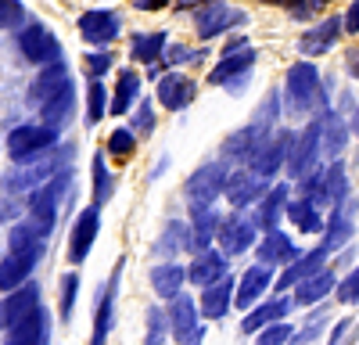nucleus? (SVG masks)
Here are the masks:
<instances>
[{
    "mask_svg": "<svg viewBox=\"0 0 359 345\" xmlns=\"http://www.w3.org/2000/svg\"><path fill=\"white\" fill-rule=\"evenodd\" d=\"M280 101L287 104L291 115H316L323 108H331L327 90H323V83H320V69L313 65V58H302V62H294L287 69Z\"/></svg>",
    "mask_w": 359,
    "mask_h": 345,
    "instance_id": "nucleus-1",
    "label": "nucleus"
},
{
    "mask_svg": "<svg viewBox=\"0 0 359 345\" xmlns=\"http://www.w3.org/2000/svg\"><path fill=\"white\" fill-rule=\"evenodd\" d=\"M69 187H72V169H62V172H54L47 184H40L36 191H29V212H25V223L33 226L40 238H50V234H54L57 205H62V198H65Z\"/></svg>",
    "mask_w": 359,
    "mask_h": 345,
    "instance_id": "nucleus-2",
    "label": "nucleus"
},
{
    "mask_svg": "<svg viewBox=\"0 0 359 345\" xmlns=\"http://www.w3.org/2000/svg\"><path fill=\"white\" fill-rule=\"evenodd\" d=\"M323 158V115H309L306 130H298L294 140H291V151H287V180H302L309 169H316Z\"/></svg>",
    "mask_w": 359,
    "mask_h": 345,
    "instance_id": "nucleus-3",
    "label": "nucleus"
},
{
    "mask_svg": "<svg viewBox=\"0 0 359 345\" xmlns=\"http://www.w3.org/2000/svg\"><path fill=\"white\" fill-rule=\"evenodd\" d=\"M69 162H72V148H54L47 151V155H40V158H33V162H22V169L18 172H11V177H4V187L11 191V194H22V191H36L40 184H47L54 172H62V169H69Z\"/></svg>",
    "mask_w": 359,
    "mask_h": 345,
    "instance_id": "nucleus-4",
    "label": "nucleus"
},
{
    "mask_svg": "<svg viewBox=\"0 0 359 345\" xmlns=\"http://www.w3.org/2000/svg\"><path fill=\"white\" fill-rule=\"evenodd\" d=\"M259 223H255V216H252V209H233L230 216H223L219 219V230H216V248L226 255V259H233V255H245L255 241H259Z\"/></svg>",
    "mask_w": 359,
    "mask_h": 345,
    "instance_id": "nucleus-5",
    "label": "nucleus"
},
{
    "mask_svg": "<svg viewBox=\"0 0 359 345\" xmlns=\"http://www.w3.org/2000/svg\"><path fill=\"white\" fill-rule=\"evenodd\" d=\"M57 144V126L50 123H22L8 133V155L11 162H33L40 155H47L50 148Z\"/></svg>",
    "mask_w": 359,
    "mask_h": 345,
    "instance_id": "nucleus-6",
    "label": "nucleus"
},
{
    "mask_svg": "<svg viewBox=\"0 0 359 345\" xmlns=\"http://www.w3.org/2000/svg\"><path fill=\"white\" fill-rule=\"evenodd\" d=\"M15 47H18V54L25 58L29 65L43 69L50 62H62V43H57V36L40 22H22L15 29Z\"/></svg>",
    "mask_w": 359,
    "mask_h": 345,
    "instance_id": "nucleus-7",
    "label": "nucleus"
},
{
    "mask_svg": "<svg viewBox=\"0 0 359 345\" xmlns=\"http://www.w3.org/2000/svg\"><path fill=\"white\" fill-rule=\"evenodd\" d=\"M226 177H230V165L223 158H212V162H201L187 184H184V194L191 205H216V198L223 194L226 187Z\"/></svg>",
    "mask_w": 359,
    "mask_h": 345,
    "instance_id": "nucleus-8",
    "label": "nucleus"
},
{
    "mask_svg": "<svg viewBox=\"0 0 359 345\" xmlns=\"http://www.w3.org/2000/svg\"><path fill=\"white\" fill-rule=\"evenodd\" d=\"M248 22V15L241 8H230L226 0H212L194 11V29H198V40H216V36H226L233 29H241Z\"/></svg>",
    "mask_w": 359,
    "mask_h": 345,
    "instance_id": "nucleus-9",
    "label": "nucleus"
},
{
    "mask_svg": "<svg viewBox=\"0 0 359 345\" xmlns=\"http://www.w3.org/2000/svg\"><path fill=\"white\" fill-rule=\"evenodd\" d=\"M169 334L176 338V345H201L205 341V324H201V313L194 306L191 295L180 292L176 299H169Z\"/></svg>",
    "mask_w": 359,
    "mask_h": 345,
    "instance_id": "nucleus-10",
    "label": "nucleus"
},
{
    "mask_svg": "<svg viewBox=\"0 0 359 345\" xmlns=\"http://www.w3.org/2000/svg\"><path fill=\"white\" fill-rule=\"evenodd\" d=\"M291 140H294V130L277 126L273 133H269V137L262 140V148L248 158V169H252V172H259V177H266V180H277V177H280V169L287 165Z\"/></svg>",
    "mask_w": 359,
    "mask_h": 345,
    "instance_id": "nucleus-11",
    "label": "nucleus"
},
{
    "mask_svg": "<svg viewBox=\"0 0 359 345\" xmlns=\"http://www.w3.org/2000/svg\"><path fill=\"white\" fill-rule=\"evenodd\" d=\"M252 69H255V47L230 50V54L219 58V65L208 72V83H212V86H226V90L241 94L245 83L252 79Z\"/></svg>",
    "mask_w": 359,
    "mask_h": 345,
    "instance_id": "nucleus-12",
    "label": "nucleus"
},
{
    "mask_svg": "<svg viewBox=\"0 0 359 345\" xmlns=\"http://www.w3.org/2000/svg\"><path fill=\"white\" fill-rule=\"evenodd\" d=\"M269 184H273V180L259 177V172H252L248 165H237V169H230L223 194H226V201H230L233 209H252L255 201L269 191Z\"/></svg>",
    "mask_w": 359,
    "mask_h": 345,
    "instance_id": "nucleus-13",
    "label": "nucleus"
},
{
    "mask_svg": "<svg viewBox=\"0 0 359 345\" xmlns=\"http://www.w3.org/2000/svg\"><path fill=\"white\" fill-rule=\"evenodd\" d=\"M123 33V18H118L111 8H90L79 15V36L90 47H111Z\"/></svg>",
    "mask_w": 359,
    "mask_h": 345,
    "instance_id": "nucleus-14",
    "label": "nucleus"
},
{
    "mask_svg": "<svg viewBox=\"0 0 359 345\" xmlns=\"http://www.w3.org/2000/svg\"><path fill=\"white\" fill-rule=\"evenodd\" d=\"M97 230H101V205L79 209V216L69 230V263L72 266H79L90 255V248H94V241H97Z\"/></svg>",
    "mask_w": 359,
    "mask_h": 345,
    "instance_id": "nucleus-15",
    "label": "nucleus"
},
{
    "mask_svg": "<svg viewBox=\"0 0 359 345\" xmlns=\"http://www.w3.org/2000/svg\"><path fill=\"white\" fill-rule=\"evenodd\" d=\"M298 255H302V252H298L294 238H287L280 226L262 230L259 241H255V259H259L262 266H269V270H273V266H280V270H284V266L291 263V259H298Z\"/></svg>",
    "mask_w": 359,
    "mask_h": 345,
    "instance_id": "nucleus-16",
    "label": "nucleus"
},
{
    "mask_svg": "<svg viewBox=\"0 0 359 345\" xmlns=\"http://www.w3.org/2000/svg\"><path fill=\"white\" fill-rule=\"evenodd\" d=\"M155 97L165 111H184L194 97H198V83L184 72H165L158 76V86H155Z\"/></svg>",
    "mask_w": 359,
    "mask_h": 345,
    "instance_id": "nucleus-17",
    "label": "nucleus"
},
{
    "mask_svg": "<svg viewBox=\"0 0 359 345\" xmlns=\"http://www.w3.org/2000/svg\"><path fill=\"white\" fill-rule=\"evenodd\" d=\"M118 280H123V263H115L111 280L104 284V292H101V299H97V313H94V334H90V345H108V334H111V324H115Z\"/></svg>",
    "mask_w": 359,
    "mask_h": 345,
    "instance_id": "nucleus-18",
    "label": "nucleus"
},
{
    "mask_svg": "<svg viewBox=\"0 0 359 345\" xmlns=\"http://www.w3.org/2000/svg\"><path fill=\"white\" fill-rule=\"evenodd\" d=\"M219 209L216 205H191V223H187V252H205L216 245L219 230Z\"/></svg>",
    "mask_w": 359,
    "mask_h": 345,
    "instance_id": "nucleus-19",
    "label": "nucleus"
},
{
    "mask_svg": "<svg viewBox=\"0 0 359 345\" xmlns=\"http://www.w3.org/2000/svg\"><path fill=\"white\" fill-rule=\"evenodd\" d=\"M327 259H331V252H327L323 245H316V248H309V252H302L298 259H291V263L280 270V277H277V295H284V292H291V288L298 284V280H306V277H313L316 270H323L327 266Z\"/></svg>",
    "mask_w": 359,
    "mask_h": 345,
    "instance_id": "nucleus-20",
    "label": "nucleus"
},
{
    "mask_svg": "<svg viewBox=\"0 0 359 345\" xmlns=\"http://www.w3.org/2000/svg\"><path fill=\"white\" fill-rule=\"evenodd\" d=\"M4 345H50V313L36 306L29 316H22L18 324L8 327Z\"/></svg>",
    "mask_w": 359,
    "mask_h": 345,
    "instance_id": "nucleus-21",
    "label": "nucleus"
},
{
    "mask_svg": "<svg viewBox=\"0 0 359 345\" xmlns=\"http://www.w3.org/2000/svg\"><path fill=\"white\" fill-rule=\"evenodd\" d=\"M341 18L338 15H331V18H320L316 25H309L306 29V36L298 40V54L302 58H320V54H327L338 40H341Z\"/></svg>",
    "mask_w": 359,
    "mask_h": 345,
    "instance_id": "nucleus-22",
    "label": "nucleus"
},
{
    "mask_svg": "<svg viewBox=\"0 0 359 345\" xmlns=\"http://www.w3.org/2000/svg\"><path fill=\"white\" fill-rule=\"evenodd\" d=\"M36 306H40V288L33 280H25L22 288L8 292L4 299H0V331H8L11 324H18L22 316H29Z\"/></svg>",
    "mask_w": 359,
    "mask_h": 345,
    "instance_id": "nucleus-23",
    "label": "nucleus"
},
{
    "mask_svg": "<svg viewBox=\"0 0 359 345\" xmlns=\"http://www.w3.org/2000/svg\"><path fill=\"white\" fill-rule=\"evenodd\" d=\"M233 288H237V280L230 273L212 280L208 288H201V299H198L201 320H223V316L230 313V306H233Z\"/></svg>",
    "mask_w": 359,
    "mask_h": 345,
    "instance_id": "nucleus-24",
    "label": "nucleus"
},
{
    "mask_svg": "<svg viewBox=\"0 0 359 345\" xmlns=\"http://www.w3.org/2000/svg\"><path fill=\"white\" fill-rule=\"evenodd\" d=\"M287 198H291V184L280 180V184H269V191L252 205V216L259 223V230H273L280 226V216L287 209Z\"/></svg>",
    "mask_w": 359,
    "mask_h": 345,
    "instance_id": "nucleus-25",
    "label": "nucleus"
},
{
    "mask_svg": "<svg viewBox=\"0 0 359 345\" xmlns=\"http://www.w3.org/2000/svg\"><path fill=\"white\" fill-rule=\"evenodd\" d=\"M273 288V273H269V266L255 263L241 273V280H237L233 288V306H241V309H252L255 302H262V295Z\"/></svg>",
    "mask_w": 359,
    "mask_h": 345,
    "instance_id": "nucleus-26",
    "label": "nucleus"
},
{
    "mask_svg": "<svg viewBox=\"0 0 359 345\" xmlns=\"http://www.w3.org/2000/svg\"><path fill=\"white\" fill-rule=\"evenodd\" d=\"M352 234H355V205L352 201H345V205H334L331 209V219L323 223V248L327 252H338V248H345L348 241H352Z\"/></svg>",
    "mask_w": 359,
    "mask_h": 345,
    "instance_id": "nucleus-27",
    "label": "nucleus"
},
{
    "mask_svg": "<svg viewBox=\"0 0 359 345\" xmlns=\"http://www.w3.org/2000/svg\"><path fill=\"white\" fill-rule=\"evenodd\" d=\"M334 284H338V277H334V266H323V270H316L313 277H306V280H298L291 292H294V306H320L327 295H334Z\"/></svg>",
    "mask_w": 359,
    "mask_h": 345,
    "instance_id": "nucleus-28",
    "label": "nucleus"
},
{
    "mask_svg": "<svg viewBox=\"0 0 359 345\" xmlns=\"http://www.w3.org/2000/svg\"><path fill=\"white\" fill-rule=\"evenodd\" d=\"M72 111H76V83L72 79H65L54 94H47L40 101V119L50 123V126H57V130L72 119Z\"/></svg>",
    "mask_w": 359,
    "mask_h": 345,
    "instance_id": "nucleus-29",
    "label": "nucleus"
},
{
    "mask_svg": "<svg viewBox=\"0 0 359 345\" xmlns=\"http://www.w3.org/2000/svg\"><path fill=\"white\" fill-rule=\"evenodd\" d=\"M226 263H230V259H226L219 248H205V252H194L191 266H187V280H191L194 288H208L212 280L226 277Z\"/></svg>",
    "mask_w": 359,
    "mask_h": 345,
    "instance_id": "nucleus-30",
    "label": "nucleus"
},
{
    "mask_svg": "<svg viewBox=\"0 0 359 345\" xmlns=\"http://www.w3.org/2000/svg\"><path fill=\"white\" fill-rule=\"evenodd\" d=\"M291 306H294V302H291V299H284V295L269 299V302H255V306H252V309L245 313V320H241V331H245V334H255V331H262V327H269V324L284 320Z\"/></svg>",
    "mask_w": 359,
    "mask_h": 345,
    "instance_id": "nucleus-31",
    "label": "nucleus"
},
{
    "mask_svg": "<svg viewBox=\"0 0 359 345\" xmlns=\"http://www.w3.org/2000/svg\"><path fill=\"white\" fill-rule=\"evenodd\" d=\"M184 284H187V266H180L176 259H165V263L151 266V292L158 299H176L180 292H184Z\"/></svg>",
    "mask_w": 359,
    "mask_h": 345,
    "instance_id": "nucleus-32",
    "label": "nucleus"
},
{
    "mask_svg": "<svg viewBox=\"0 0 359 345\" xmlns=\"http://www.w3.org/2000/svg\"><path fill=\"white\" fill-rule=\"evenodd\" d=\"M140 72L137 69H118L115 76V90H111V101H108V111L111 115H126L137 101H140Z\"/></svg>",
    "mask_w": 359,
    "mask_h": 345,
    "instance_id": "nucleus-33",
    "label": "nucleus"
},
{
    "mask_svg": "<svg viewBox=\"0 0 359 345\" xmlns=\"http://www.w3.org/2000/svg\"><path fill=\"white\" fill-rule=\"evenodd\" d=\"M320 115H323V158L334 162V158H341L352 130H348V119H341L334 108H323Z\"/></svg>",
    "mask_w": 359,
    "mask_h": 345,
    "instance_id": "nucleus-34",
    "label": "nucleus"
},
{
    "mask_svg": "<svg viewBox=\"0 0 359 345\" xmlns=\"http://www.w3.org/2000/svg\"><path fill=\"white\" fill-rule=\"evenodd\" d=\"M36 263H40V259H33V255L8 252L4 259H0V292H15V288H22L29 277H33Z\"/></svg>",
    "mask_w": 359,
    "mask_h": 345,
    "instance_id": "nucleus-35",
    "label": "nucleus"
},
{
    "mask_svg": "<svg viewBox=\"0 0 359 345\" xmlns=\"http://www.w3.org/2000/svg\"><path fill=\"white\" fill-rule=\"evenodd\" d=\"M284 216L294 223V230H302V234H323V209H316L313 201L306 198H287V209Z\"/></svg>",
    "mask_w": 359,
    "mask_h": 345,
    "instance_id": "nucleus-36",
    "label": "nucleus"
},
{
    "mask_svg": "<svg viewBox=\"0 0 359 345\" xmlns=\"http://www.w3.org/2000/svg\"><path fill=\"white\" fill-rule=\"evenodd\" d=\"M43 248H47V238H40V234H36V230L29 226L25 219L11 223V230H8V252L40 259V255H43Z\"/></svg>",
    "mask_w": 359,
    "mask_h": 345,
    "instance_id": "nucleus-37",
    "label": "nucleus"
},
{
    "mask_svg": "<svg viewBox=\"0 0 359 345\" xmlns=\"http://www.w3.org/2000/svg\"><path fill=\"white\" fill-rule=\"evenodd\" d=\"M65 79H69L65 62H50V65H43V69H40V76H36L33 83H29V104H36V108H40V101H43L47 94H54Z\"/></svg>",
    "mask_w": 359,
    "mask_h": 345,
    "instance_id": "nucleus-38",
    "label": "nucleus"
},
{
    "mask_svg": "<svg viewBox=\"0 0 359 345\" xmlns=\"http://www.w3.org/2000/svg\"><path fill=\"white\" fill-rule=\"evenodd\" d=\"M165 47H169L165 33H137L133 43H130V58H133V62H140V65H158Z\"/></svg>",
    "mask_w": 359,
    "mask_h": 345,
    "instance_id": "nucleus-39",
    "label": "nucleus"
},
{
    "mask_svg": "<svg viewBox=\"0 0 359 345\" xmlns=\"http://www.w3.org/2000/svg\"><path fill=\"white\" fill-rule=\"evenodd\" d=\"M323 191H327V209L345 205V201H348V172H345L341 158L323 165Z\"/></svg>",
    "mask_w": 359,
    "mask_h": 345,
    "instance_id": "nucleus-40",
    "label": "nucleus"
},
{
    "mask_svg": "<svg viewBox=\"0 0 359 345\" xmlns=\"http://www.w3.org/2000/svg\"><path fill=\"white\" fill-rule=\"evenodd\" d=\"M176 252H187V223L169 219V223H165V230H162V238L155 241V255L172 259Z\"/></svg>",
    "mask_w": 359,
    "mask_h": 345,
    "instance_id": "nucleus-41",
    "label": "nucleus"
},
{
    "mask_svg": "<svg viewBox=\"0 0 359 345\" xmlns=\"http://www.w3.org/2000/svg\"><path fill=\"white\" fill-rule=\"evenodd\" d=\"M108 111V86L101 79H90L86 86V126H97Z\"/></svg>",
    "mask_w": 359,
    "mask_h": 345,
    "instance_id": "nucleus-42",
    "label": "nucleus"
},
{
    "mask_svg": "<svg viewBox=\"0 0 359 345\" xmlns=\"http://www.w3.org/2000/svg\"><path fill=\"white\" fill-rule=\"evenodd\" d=\"M298 184V198H306V201H313L316 209H327V191H323V165H316V169H309L302 180H294Z\"/></svg>",
    "mask_w": 359,
    "mask_h": 345,
    "instance_id": "nucleus-43",
    "label": "nucleus"
},
{
    "mask_svg": "<svg viewBox=\"0 0 359 345\" xmlns=\"http://www.w3.org/2000/svg\"><path fill=\"white\" fill-rule=\"evenodd\" d=\"M115 194V172L108 169L104 155L97 151L94 155V205H104V201H111Z\"/></svg>",
    "mask_w": 359,
    "mask_h": 345,
    "instance_id": "nucleus-44",
    "label": "nucleus"
},
{
    "mask_svg": "<svg viewBox=\"0 0 359 345\" xmlns=\"http://www.w3.org/2000/svg\"><path fill=\"white\" fill-rule=\"evenodd\" d=\"M165 334H169V316L162 306H151L147 309V334H144V345H165Z\"/></svg>",
    "mask_w": 359,
    "mask_h": 345,
    "instance_id": "nucleus-45",
    "label": "nucleus"
},
{
    "mask_svg": "<svg viewBox=\"0 0 359 345\" xmlns=\"http://www.w3.org/2000/svg\"><path fill=\"white\" fill-rule=\"evenodd\" d=\"M291 338H294V327L287 320H277V324L255 331V345H291Z\"/></svg>",
    "mask_w": 359,
    "mask_h": 345,
    "instance_id": "nucleus-46",
    "label": "nucleus"
},
{
    "mask_svg": "<svg viewBox=\"0 0 359 345\" xmlns=\"http://www.w3.org/2000/svg\"><path fill=\"white\" fill-rule=\"evenodd\" d=\"M334 295H338L341 306H359V263L334 284Z\"/></svg>",
    "mask_w": 359,
    "mask_h": 345,
    "instance_id": "nucleus-47",
    "label": "nucleus"
},
{
    "mask_svg": "<svg viewBox=\"0 0 359 345\" xmlns=\"http://www.w3.org/2000/svg\"><path fill=\"white\" fill-rule=\"evenodd\" d=\"M108 151L111 155H118V158H130L133 151H137V133L133 130H111V137H108Z\"/></svg>",
    "mask_w": 359,
    "mask_h": 345,
    "instance_id": "nucleus-48",
    "label": "nucleus"
},
{
    "mask_svg": "<svg viewBox=\"0 0 359 345\" xmlns=\"http://www.w3.org/2000/svg\"><path fill=\"white\" fill-rule=\"evenodd\" d=\"M133 133H137V140L140 137H147V133H155V108H151V101H137V111H133V126H130Z\"/></svg>",
    "mask_w": 359,
    "mask_h": 345,
    "instance_id": "nucleus-49",
    "label": "nucleus"
},
{
    "mask_svg": "<svg viewBox=\"0 0 359 345\" xmlns=\"http://www.w3.org/2000/svg\"><path fill=\"white\" fill-rule=\"evenodd\" d=\"M86 72H90V79H104L108 76V69H111V50L108 47H97L94 54H86Z\"/></svg>",
    "mask_w": 359,
    "mask_h": 345,
    "instance_id": "nucleus-50",
    "label": "nucleus"
},
{
    "mask_svg": "<svg viewBox=\"0 0 359 345\" xmlns=\"http://www.w3.org/2000/svg\"><path fill=\"white\" fill-rule=\"evenodd\" d=\"M76 295H79V273H65L62 277V320H69L72 316V306H76Z\"/></svg>",
    "mask_w": 359,
    "mask_h": 345,
    "instance_id": "nucleus-51",
    "label": "nucleus"
},
{
    "mask_svg": "<svg viewBox=\"0 0 359 345\" xmlns=\"http://www.w3.org/2000/svg\"><path fill=\"white\" fill-rule=\"evenodd\" d=\"M25 22L22 0H0V29H18Z\"/></svg>",
    "mask_w": 359,
    "mask_h": 345,
    "instance_id": "nucleus-52",
    "label": "nucleus"
},
{
    "mask_svg": "<svg viewBox=\"0 0 359 345\" xmlns=\"http://www.w3.org/2000/svg\"><path fill=\"white\" fill-rule=\"evenodd\" d=\"M273 4L287 8L291 18H298V22H306V18H313L320 11V0H273Z\"/></svg>",
    "mask_w": 359,
    "mask_h": 345,
    "instance_id": "nucleus-53",
    "label": "nucleus"
},
{
    "mask_svg": "<svg viewBox=\"0 0 359 345\" xmlns=\"http://www.w3.org/2000/svg\"><path fill=\"white\" fill-rule=\"evenodd\" d=\"M184 62H201V50H191V47H165V65H184Z\"/></svg>",
    "mask_w": 359,
    "mask_h": 345,
    "instance_id": "nucleus-54",
    "label": "nucleus"
},
{
    "mask_svg": "<svg viewBox=\"0 0 359 345\" xmlns=\"http://www.w3.org/2000/svg\"><path fill=\"white\" fill-rule=\"evenodd\" d=\"M320 331H323V313H316V316H313V324H306V327L298 331L291 341H294V345H309V341H316V334H320Z\"/></svg>",
    "mask_w": 359,
    "mask_h": 345,
    "instance_id": "nucleus-55",
    "label": "nucleus"
},
{
    "mask_svg": "<svg viewBox=\"0 0 359 345\" xmlns=\"http://www.w3.org/2000/svg\"><path fill=\"white\" fill-rule=\"evenodd\" d=\"M341 29H345L348 36H355V33H359V0H352L348 11L341 15Z\"/></svg>",
    "mask_w": 359,
    "mask_h": 345,
    "instance_id": "nucleus-56",
    "label": "nucleus"
},
{
    "mask_svg": "<svg viewBox=\"0 0 359 345\" xmlns=\"http://www.w3.org/2000/svg\"><path fill=\"white\" fill-rule=\"evenodd\" d=\"M355 320H348V316H345V320H338L334 324V331H331V341H327V345H341V338L348 334V327H352Z\"/></svg>",
    "mask_w": 359,
    "mask_h": 345,
    "instance_id": "nucleus-57",
    "label": "nucleus"
},
{
    "mask_svg": "<svg viewBox=\"0 0 359 345\" xmlns=\"http://www.w3.org/2000/svg\"><path fill=\"white\" fill-rule=\"evenodd\" d=\"M165 4H169V0H137V8H140V11H162Z\"/></svg>",
    "mask_w": 359,
    "mask_h": 345,
    "instance_id": "nucleus-58",
    "label": "nucleus"
},
{
    "mask_svg": "<svg viewBox=\"0 0 359 345\" xmlns=\"http://www.w3.org/2000/svg\"><path fill=\"white\" fill-rule=\"evenodd\" d=\"M241 47H248V40H245V36H230V40L223 43V54H230V50H241Z\"/></svg>",
    "mask_w": 359,
    "mask_h": 345,
    "instance_id": "nucleus-59",
    "label": "nucleus"
},
{
    "mask_svg": "<svg viewBox=\"0 0 359 345\" xmlns=\"http://www.w3.org/2000/svg\"><path fill=\"white\" fill-rule=\"evenodd\" d=\"M205 4H212V0H180V8H184V11H198Z\"/></svg>",
    "mask_w": 359,
    "mask_h": 345,
    "instance_id": "nucleus-60",
    "label": "nucleus"
},
{
    "mask_svg": "<svg viewBox=\"0 0 359 345\" xmlns=\"http://www.w3.org/2000/svg\"><path fill=\"white\" fill-rule=\"evenodd\" d=\"M348 130L359 137V104H355V111H352V119H348Z\"/></svg>",
    "mask_w": 359,
    "mask_h": 345,
    "instance_id": "nucleus-61",
    "label": "nucleus"
},
{
    "mask_svg": "<svg viewBox=\"0 0 359 345\" xmlns=\"http://www.w3.org/2000/svg\"><path fill=\"white\" fill-rule=\"evenodd\" d=\"M348 62H352V72L359 76V50H352V58H348Z\"/></svg>",
    "mask_w": 359,
    "mask_h": 345,
    "instance_id": "nucleus-62",
    "label": "nucleus"
}]
</instances>
